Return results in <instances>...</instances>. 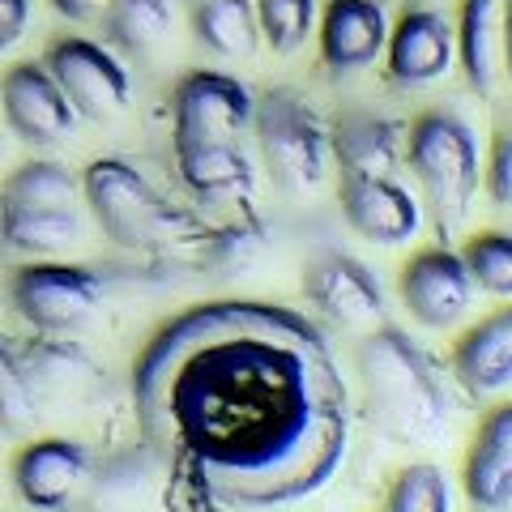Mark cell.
<instances>
[{
	"label": "cell",
	"instance_id": "obj_1",
	"mask_svg": "<svg viewBox=\"0 0 512 512\" xmlns=\"http://www.w3.org/2000/svg\"><path fill=\"white\" fill-rule=\"evenodd\" d=\"M141 436L231 508H291L350 457V389L325 329L282 303H197L133 359Z\"/></svg>",
	"mask_w": 512,
	"mask_h": 512
},
{
	"label": "cell",
	"instance_id": "obj_2",
	"mask_svg": "<svg viewBox=\"0 0 512 512\" xmlns=\"http://www.w3.org/2000/svg\"><path fill=\"white\" fill-rule=\"evenodd\" d=\"M363 414L389 444L444 448L453 440V393L436 359L410 333L380 325L355 350Z\"/></svg>",
	"mask_w": 512,
	"mask_h": 512
},
{
	"label": "cell",
	"instance_id": "obj_3",
	"mask_svg": "<svg viewBox=\"0 0 512 512\" xmlns=\"http://www.w3.org/2000/svg\"><path fill=\"white\" fill-rule=\"evenodd\" d=\"M107 389V372L82 346L39 333L18 342L0 333V431L35 436L39 427L86 414Z\"/></svg>",
	"mask_w": 512,
	"mask_h": 512
},
{
	"label": "cell",
	"instance_id": "obj_4",
	"mask_svg": "<svg viewBox=\"0 0 512 512\" xmlns=\"http://www.w3.org/2000/svg\"><path fill=\"white\" fill-rule=\"evenodd\" d=\"M406 163L423 188V214L431 218L440 244H453L470 227L483 188V154L474 128L453 111H423L406 128Z\"/></svg>",
	"mask_w": 512,
	"mask_h": 512
},
{
	"label": "cell",
	"instance_id": "obj_5",
	"mask_svg": "<svg viewBox=\"0 0 512 512\" xmlns=\"http://www.w3.org/2000/svg\"><path fill=\"white\" fill-rule=\"evenodd\" d=\"M82 239V180L52 158H30L0 184V244L52 261Z\"/></svg>",
	"mask_w": 512,
	"mask_h": 512
},
{
	"label": "cell",
	"instance_id": "obj_6",
	"mask_svg": "<svg viewBox=\"0 0 512 512\" xmlns=\"http://www.w3.org/2000/svg\"><path fill=\"white\" fill-rule=\"evenodd\" d=\"M82 197L103 235L120 248H158L188 227V218L175 214L146 175L124 158H94L82 175Z\"/></svg>",
	"mask_w": 512,
	"mask_h": 512
},
{
	"label": "cell",
	"instance_id": "obj_7",
	"mask_svg": "<svg viewBox=\"0 0 512 512\" xmlns=\"http://www.w3.org/2000/svg\"><path fill=\"white\" fill-rule=\"evenodd\" d=\"M252 124H256V141H261V158L282 192L303 197V192H316L325 184L329 133L303 94L286 86L261 94L252 107Z\"/></svg>",
	"mask_w": 512,
	"mask_h": 512
},
{
	"label": "cell",
	"instance_id": "obj_8",
	"mask_svg": "<svg viewBox=\"0 0 512 512\" xmlns=\"http://www.w3.org/2000/svg\"><path fill=\"white\" fill-rule=\"evenodd\" d=\"M175 474L180 466L167 448L141 436V444L111 453L103 466H90L82 491L64 512H167Z\"/></svg>",
	"mask_w": 512,
	"mask_h": 512
},
{
	"label": "cell",
	"instance_id": "obj_9",
	"mask_svg": "<svg viewBox=\"0 0 512 512\" xmlns=\"http://www.w3.org/2000/svg\"><path fill=\"white\" fill-rule=\"evenodd\" d=\"M43 64H47V73H52V82L60 86V94L69 99L73 116H82V120L107 124L128 107V99H133L128 69L107 43L64 35L56 43H47Z\"/></svg>",
	"mask_w": 512,
	"mask_h": 512
},
{
	"label": "cell",
	"instance_id": "obj_10",
	"mask_svg": "<svg viewBox=\"0 0 512 512\" xmlns=\"http://www.w3.org/2000/svg\"><path fill=\"white\" fill-rule=\"evenodd\" d=\"M9 299L35 333H56V338H64V333L82 329L86 320L99 312L103 282H99V274H90L82 265L35 261L13 274Z\"/></svg>",
	"mask_w": 512,
	"mask_h": 512
},
{
	"label": "cell",
	"instance_id": "obj_11",
	"mask_svg": "<svg viewBox=\"0 0 512 512\" xmlns=\"http://www.w3.org/2000/svg\"><path fill=\"white\" fill-rule=\"evenodd\" d=\"M252 90L231 73L197 69L184 73L171 90V146H210V141H239L252 124Z\"/></svg>",
	"mask_w": 512,
	"mask_h": 512
},
{
	"label": "cell",
	"instance_id": "obj_12",
	"mask_svg": "<svg viewBox=\"0 0 512 512\" xmlns=\"http://www.w3.org/2000/svg\"><path fill=\"white\" fill-rule=\"evenodd\" d=\"M338 201L350 227L384 248L410 244L423 227V201L406 184H397V175L338 171Z\"/></svg>",
	"mask_w": 512,
	"mask_h": 512
},
{
	"label": "cell",
	"instance_id": "obj_13",
	"mask_svg": "<svg viewBox=\"0 0 512 512\" xmlns=\"http://www.w3.org/2000/svg\"><path fill=\"white\" fill-rule=\"evenodd\" d=\"M0 116L26 146H56L73 133V107L52 82L43 60H18L0 77Z\"/></svg>",
	"mask_w": 512,
	"mask_h": 512
},
{
	"label": "cell",
	"instance_id": "obj_14",
	"mask_svg": "<svg viewBox=\"0 0 512 512\" xmlns=\"http://www.w3.org/2000/svg\"><path fill=\"white\" fill-rule=\"evenodd\" d=\"M402 299L423 329H453L474 303V282L466 274L461 252H453L448 244L414 252L402 265Z\"/></svg>",
	"mask_w": 512,
	"mask_h": 512
},
{
	"label": "cell",
	"instance_id": "obj_15",
	"mask_svg": "<svg viewBox=\"0 0 512 512\" xmlns=\"http://www.w3.org/2000/svg\"><path fill=\"white\" fill-rule=\"evenodd\" d=\"M90 466L94 461L86 453V444H77L69 436H35L18 448L9 474L22 504L39 512H64L73 504V495L82 491Z\"/></svg>",
	"mask_w": 512,
	"mask_h": 512
},
{
	"label": "cell",
	"instance_id": "obj_16",
	"mask_svg": "<svg viewBox=\"0 0 512 512\" xmlns=\"http://www.w3.org/2000/svg\"><path fill=\"white\" fill-rule=\"evenodd\" d=\"M457 35L436 9H406L389 26L384 39V64L397 86H431L453 73Z\"/></svg>",
	"mask_w": 512,
	"mask_h": 512
},
{
	"label": "cell",
	"instance_id": "obj_17",
	"mask_svg": "<svg viewBox=\"0 0 512 512\" xmlns=\"http://www.w3.org/2000/svg\"><path fill=\"white\" fill-rule=\"evenodd\" d=\"M303 291L329 320H338L346 329L376 325L384 316V291L376 274L346 252H320L303 269Z\"/></svg>",
	"mask_w": 512,
	"mask_h": 512
},
{
	"label": "cell",
	"instance_id": "obj_18",
	"mask_svg": "<svg viewBox=\"0 0 512 512\" xmlns=\"http://www.w3.org/2000/svg\"><path fill=\"white\" fill-rule=\"evenodd\" d=\"M466 500L483 512L512 508V402L483 414L461 466Z\"/></svg>",
	"mask_w": 512,
	"mask_h": 512
},
{
	"label": "cell",
	"instance_id": "obj_19",
	"mask_svg": "<svg viewBox=\"0 0 512 512\" xmlns=\"http://www.w3.org/2000/svg\"><path fill=\"white\" fill-rule=\"evenodd\" d=\"M389 39V13L380 0H329L320 18V60L333 73H355L376 64Z\"/></svg>",
	"mask_w": 512,
	"mask_h": 512
},
{
	"label": "cell",
	"instance_id": "obj_20",
	"mask_svg": "<svg viewBox=\"0 0 512 512\" xmlns=\"http://www.w3.org/2000/svg\"><path fill=\"white\" fill-rule=\"evenodd\" d=\"M453 380L470 397L512 389V303L470 325L453 346Z\"/></svg>",
	"mask_w": 512,
	"mask_h": 512
},
{
	"label": "cell",
	"instance_id": "obj_21",
	"mask_svg": "<svg viewBox=\"0 0 512 512\" xmlns=\"http://www.w3.org/2000/svg\"><path fill=\"white\" fill-rule=\"evenodd\" d=\"M457 60L466 69V82L483 99H500L508 82L504 60V0H461L457 22Z\"/></svg>",
	"mask_w": 512,
	"mask_h": 512
},
{
	"label": "cell",
	"instance_id": "obj_22",
	"mask_svg": "<svg viewBox=\"0 0 512 512\" xmlns=\"http://www.w3.org/2000/svg\"><path fill=\"white\" fill-rule=\"evenodd\" d=\"M329 154L338 158V171L397 175L406 158V128L376 111H346L329 133Z\"/></svg>",
	"mask_w": 512,
	"mask_h": 512
},
{
	"label": "cell",
	"instance_id": "obj_23",
	"mask_svg": "<svg viewBox=\"0 0 512 512\" xmlns=\"http://www.w3.org/2000/svg\"><path fill=\"white\" fill-rule=\"evenodd\" d=\"M175 171L184 188L205 205H227L252 192V163L239 141H210V146H180Z\"/></svg>",
	"mask_w": 512,
	"mask_h": 512
},
{
	"label": "cell",
	"instance_id": "obj_24",
	"mask_svg": "<svg viewBox=\"0 0 512 512\" xmlns=\"http://www.w3.org/2000/svg\"><path fill=\"white\" fill-rule=\"evenodd\" d=\"M171 39L167 0H107L103 5V43L120 56L150 60Z\"/></svg>",
	"mask_w": 512,
	"mask_h": 512
},
{
	"label": "cell",
	"instance_id": "obj_25",
	"mask_svg": "<svg viewBox=\"0 0 512 512\" xmlns=\"http://www.w3.org/2000/svg\"><path fill=\"white\" fill-rule=\"evenodd\" d=\"M192 35H197L205 52L222 60L252 56L256 43H261L252 0H197L192 5Z\"/></svg>",
	"mask_w": 512,
	"mask_h": 512
},
{
	"label": "cell",
	"instance_id": "obj_26",
	"mask_svg": "<svg viewBox=\"0 0 512 512\" xmlns=\"http://www.w3.org/2000/svg\"><path fill=\"white\" fill-rule=\"evenodd\" d=\"M466 274L478 291L495 299H512V231H478L461 248Z\"/></svg>",
	"mask_w": 512,
	"mask_h": 512
},
{
	"label": "cell",
	"instance_id": "obj_27",
	"mask_svg": "<svg viewBox=\"0 0 512 512\" xmlns=\"http://www.w3.org/2000/svg\"><path fill=\"white\" fill-rule=\"evenodd\" d=\"M384 512H453V487L440 466L410 461L406 470H397Z\"/></svg>",
	"mask_w": 512,
	"mask_h": 512
},
{
	"label": "cell",
	"instance_id": "obj_28",
	"mask_svg": "<svg viewBox=\"0 0 512 512\" xmlns=\"http://www.w3.org/2000/svg\"><path fill=\"white\" fill-rule=\"evenodd\" d=\"M256 30L278 56L299 52L316 30V0H252Z\"/></svg>",
	"mask_w": 512,
	"mask_h": 512
},
{
	"label": "cell",
	"instance_id": "obj_29",
	"mask_svg": "<svg viewBox=\"0 0 512 512\" xmlns=\"http://www.w3.org/2000/svg\"><path fill=\"white\" fill-rule=\"evenodd\" d=\"M483 184H487L495 205H512V128L495 133L487 167H483Z\"/></svg>",
	"mask_w": 512,
	"mask_h": 512
},
{
	"label": "cell",
	"instance_id": "obj_30",
	"mask_svg": "<svg viewBox=\"0 0 512 512\" xmlns=\"http://www.w3.org/2000/svg\"><path fill=\"white\" fill-rule=\"evenodd\" d=\"M26 26H30V0H0V52H9L26 35Z\"/></svg>",
	"mask_w": 512,
	"mask_h": 512
},
{
	"label": "cell",
	"instance_id": "obj_31",
	"mask_svg": "<svg viewBox=\"0 0 512 512\" xmlns=\"http://www.w3.org/2000/svg\"><path fill=\"white\" fill-rule=\"evenodd\" d=\"M64 22H90V18H99L107 0H47Z\"/></svg>",
	"mask_w": 512,
	"mask_h": 512
},
{
	"label": "cell",
	"instance_id": "obj_32",
	"mask_svg": "<svg viewBox=\"0 0 512 512\" xmlns=\"http://www.w3.org/2000/svg\"><path fill=\"white\" fill-rule=\"evenodd\" d=\"M504 60H508V82H512V0H504Z\"/></svg>",
	"mask_w": 512,
	"mask_h": 512
},
{
	"label": "cell",
	"instance_id": "obj_33",
	"mask_svg": "<svg viewBox=\"0 0 512 512\" xmlns=\"http://www.w3.org/2000/svg\"><path fill=\"white\" fill-rule=\"evenodd\" d=\"M188 5H197V0H188Z\"/></svg>",
	"mask_w": 512,
	"mask_h": 512
}]
</instances>
